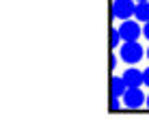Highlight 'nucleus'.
<instances>
[{"instance_id": "7", "label": "nucleus", "mask_w": 149, "mask_h": 138, "mask_svg": "<svg viewBox=\"0 0 149 138\" xmlns=\"http://www.w3.org/2000/svg\"><path fill=\"white\" fill-rule=\"evenodd\" d=\"M134 17H136L141 24L149 22V0H147V2H136V11H134Z\"/></svg>"}, {"instance_id": "12", "label": "nucleus", "mask_w": 149, "mask_h": 138, "mask_svg": "<svg viewBox=\"0 0 149 138\" xmlns=\"http://www.w3.org/2000/svg\"><path fill=\"white\" fill-rule=\"evenodd\" d=\"M143 74H145V86H149V67L143 71Z\"/></svg>"}, {"instance_id": "15", "label": "nucleus", "mask_w": 149, "mask_h": 138, "mask_svg": "<svg viewBox=\"0 0 149 138\" xmlns=\"http://www.w3.org/2000/svg\"><path fill=\"white\" fill-rule=\"evenodd\" d=\"M147 58H149V48H147Z\"/></svg>"}, {"instance_id": "9", "label": "nucleus", "mask_w": 149, "mask_h": 138, "mask_svg": "<svg viewBox=\"0 0 149 138\" xmlns=\"http://www.w3.org/2000/svg\"><path fill=\"white\" fill-rule=\"evenodd\" d=\"M119 60H121V56H119V52H110V69H117V65H119Z\"/></svg>"}, {"instance_id": "14", "label": "nucleus", "mask_w": 149, "mask_h": 138, "mask_svg": "<svg viewBox=\"0 0 149 138\" xmlns=\"http://www.w3.org/2000/svg\"><path fill=\"white\" fill-rule=\"evenodd\" d=\"M136 2H147V0H136Z\"/></svg>"}, {"instance_id": "4", "label": "nucleus", "mask_w": 149, "mask_h": 138, "mask_svg": "<svg viewBox=\"0 0 149 138\" xmlns=\"http://www.w3.org/2000/svg\"><path fill=\"white\" fill-rule=\"evenodd\" d=\"M121 99H123V106H125V108L136 110V108H141V106L147 101V97L143 95L141 86H127V91L123 93Z\"/></svg>"}, {"instance_id": "13", "label": "nucleus", "mask_w": 149, "mask_h": 138, "mask_svg": "<svg viewBox=\"0 0 149 138\" xmlns=\"http://www.w3.org/2000/svg\"><path fill=\"white\" fill-rule=\"evenodd\" d=\"M145 104H147V108H149V95H147V101H145Z\"/></svg>"}, {"instance_id": "2", "label": "nucleus", "mask_w": 149, "mask_h": 138, "mask_svg": "<svg viewBox=\"0 0 149 138\" xmlns=\"http://www.w3.org/2000/svg\"><path fill=\"white\" fill-rule=\"evenodd\" d=\"M119 33H121V37H123V41H138V39L143 37V26H141V22L134 17V19H123L121 22V26H119Z\"/></svg>"}, {"instance_id": "1", "label": "nucleus", "mask_w": 149, "mask_h": 138, "mask_svg": "<svg viewBox=\"0 0 149 138\" xmlns=\"http://www.w3.org/2000/svg\"><path fill=\"white\" fill-rule=\"evenodd\" d=\"M117 52H119L121 60L125 65H136L138 60L145 56L147 50H143V45L138 43V41H123L119 48H117Z\"/></svg>"}, {"instance_id": "3", "label": "nucleus", "mask_w": 149, "mask_h": 138, "mask_svg": "<svg viewBox=\"0 0 149 138\" xmlns=\"http://www.w3.org/2000/svg\"><path fill=\"white\" fill-rule=\"evenodd\" d=\"M136 0H112V17L115 19H130L134 17Z\"/></svg>"}, {"instance_id": "10", "label": "nucleus", "mask_w": 149, "mask_h": 138, "mask_svg": "<svg viewBox=\"0 0 149 138\" xmlns=\"http://www.w3.org/2000/svg\"><path fill=\"white\" fill-rule=\"evenodd\" d=\"M121 104H123L121 97H112V101H110V110H119V108H121Z\"/></svg>"}, {"instance_id": "5", "label": "nucleus", "mask_w": 149, "mask_h": 138, "mask_svg": "<svg viewBox=\"0 0 149 138\" xmlns=\"http://www.w3.org/2000/svg\"><path fill=\"white\" fill-rule=\"evenodd\" d=\"M123 80H125L127 86H143L145 84V74H143L141 69L130 67V69L123 71Z\"/></svg>"}, {"instance_id": "8", "label": "nucleus", "mask_w": 149, "mask_h": 138, "mask_svg": "<svg viewBox=\"0 0 149 138\" xmlns=\"http://www.w3.org/2000/svg\"><path fill=\"white\" fill-rule=\"evenodd\" d=\"M121 43H123V37H121L119 28H110V48H112V50H117Z\"/></svg>"}, {"instance_id": "6", "label": "nucleus", "mask_w": 149, "mask_h": 138, "mask_svg": "<svg viewBox=\"0 0 149 138\" xmlns=\"http://www.w3.org/2000/svg\"><path fill=\"white\" fill-rule=\"evenodd\" d=\"M127 91V84L123 80V76H112L110 80V95L112 97H123V93Z\"/></svg>"}, {"instance_id": "11", "label": "nucleus", "mask_w": 149, "mask_h": 138, "mask_svg": "<svg viewBox=\"0 0 149 138\" xmlns=\"http://www.w3.org/2000/svg\"><path fill=\"white\" fill-rule=\"evenodd\" d=\"M143 35H145V39H149V22H145V26H143Z\"/></svg>"}]
</instances>
